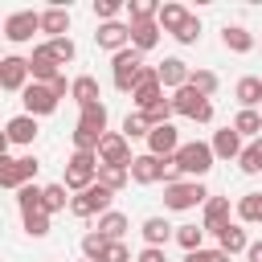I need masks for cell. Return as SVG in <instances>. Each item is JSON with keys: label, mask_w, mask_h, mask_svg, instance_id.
I'll use <instances>...</instances> for the list:
<instances>
[{"label": "cell", "mask_w": 262, "mask_h": 262, "mask_svg": "<svg viewBox=\"0 0 262 262\" xmlns=\"http://www.w3.org/2000/svg\"><path fill=\"white\" fill-rule=\"evenodd\" d=\"M106 139V106L94 102L78 115V131H74V147L78 151H98V143Z\"/></svg>", "instance_id": "1"}, {"label": "cell", "mask_w": 262, "mask_h": 262, "mask_svg": "<svg viewBox=\"0 0 262 262\" xmlns=\"http://www.w3.org/2000/svg\"><path fill=\"white\" fill-rule=\"evenodd\" d=\"M98 176V151H74L70 156V168H66V188H78L86 192Z\"/></svg>", "instance_id": "2"}, {"label": "cell", "mask_w": 262, "mask_h": 262, "mask_svg": "<svg viewBox=\"0 0 262 262\" xmlns=\"http://www.w3.org/2000/svg\"><path fill=\"white\" fill-rule=\"evenodd\" d=\"M172 106H176V115H188V119H196V123H209V119H213V102H209L201 90H192V86H180V90L172 94Z\"/></svg>", "instance_id": "3"}, {"label": "cell", "mask_w": 262, "mask_h": 262, "mask_svg": "<svg viewBox=\"0 0 262 262\" xmlns=\"http://www.w3.org/2000/svg\"><path fill=\"white\" fill-rule=\"evenodd\" d=\"M176 164H180V172H188V176H205V172L213 168V147H209V143H201V139L180 143Z\"/></svg>", "instance_id": "4"}, {"label": "cell", "mask_w": 262, "mask_h": 262, "mask_svg": "<svg viewBox=\"0 0 262 262\" xmlns=\"http://www.w3.org/2000/svg\"><path fill=\"white\" fill-rule=\"evenodd\" d=\"M111 196H115V192H111L106 184H98V180H94L86 192H78V196L70 201V213H74V217H94V213L102 217V213H106V205H111Z\"/></svg>", "instance_id": "5"}, {"label": "cell", "mask_w": 262, "mask_h": 262, "mask_svg": "<svg viewBox=\"0 0 262 262\" xmlns=\"http://www.w3.org/2000/svg\"><path fill=\"white\" fill-rule=\"evenodd\" d=\"M115 86L123 90V94H131L135 90V82H139V74H143V61H139V49H123V53H115Z\"/></svg>", "instance_id": "6"}, {"label": "cell", "mask_w": 262, "mask_h": 262, "mask_svg": "<svg viewBox=\"0 0 262 262\" xmlns=\"http://www.w3.org/2000/svg\"><path fill=\"white\" fill-rule=\"evenodd\" d=\"M33 176H37V160H33V156H25V160L0 156V184H4V188H16V192H20Z\"/></svg>", "instance_id": "7"}, {"label": "cell", "mask_w": 262, "mask_h": 262, "mask_svg": "<svg viewBox=\"0 0 262 262\" xmlns=\"http://www.w3.org/2000/svg\"><path fill=\"white\" fill-rule=\"evenodd\" d=\"M209 192L196 184V180H188V184H168V192H164V205L168 209H176V213H184V209H192V205H201Z\"/></svg>", "instance_id": "8"}, {"label": "cell", "mask_w": 262, "mask_h": 262, "mask_svg": "<svg viewBox=\"0 0 262 262\" xmlns=\"http://www.w3.org/2000/svg\"><path fill=\"white\" fill-rule=\"evenodd\" d=\"M160 86H164V82H160V70H151V66H143V74H139V82H135V90H131V98H135V102H139V106L147 111V106H156V102L164 98V94H160Z\"/></svg>", "instance_id": "9"}, {"label": "cell", "mask_w": 262, "mask_h": 262, "mask_svg": "<svg viewBox=\"0 0 262 262\" xmlns=\"http://www.w3.org/2000/svg\"><path fill=\"white\" fill-rule=\"evenodd\" d=\"M25 106H29L33 119H37V115H53V111H57V94H53V86H45V82L25 86Z\"/></svg>", "instance_id": "10"}, {"label": "cell", "mask_w": 262, "mask_h": 262, "mask_svg": "<svg viewBox=\"0 0 262 262\" xmlns=\"http://www.w3.org/2000/svg\"><path fill=\"white\" fill-rule=\"evenodd\" d=\"M37 29H41V16H37V12H12V16L4 20V37H8L12 45L29 41V37H33Z\"/></svg>", "instance_id": "11"}, {"label": "cell", "mask_w": 262, "mask_h": 262, "mask_svg": "<svg viewBox=\"0 0 262 262\" xmlns=\"http://www.w3.org/2000/svg\"><path fill=\"white\" fill-rule=\"evenodd\" d=\"M57 57L49 53V45H41V49H33V57H29V70H33V82H45V86H53L61 74H57Z\"/></svg>", "instance_id": "12"}, {"label": "cell", "mask_w": 262, "mask_h": 262, "mask_svg": "<svg viewBox=\"0 0 262 262\" xmlns=\"http://www.w3.org/2000/svg\"><path fill=\"white\" fill-rule=\"evenodd\" d=\"M94 41H98L102 49H111V53H123V49H127V41H131V25H119V20H106V25H98V33H94Z\"/></svg>", "instance_id": "13"}, {"label": "cell", "mask_w": 262, "mask_h": 262, "mask_svg": "<svg viewBox=\"0 0 262 262\" xmlns=\"http://www.w3.org/2000/svg\"><path fill=\"white\" fill-rule=\"evenodd\" d=\"M147 151H151V156H160V160L176 156V151H180L176 127H172V123H164V127H151V135H147Z\"/></svg>", "instance_id": "14"}, {"label": "cell", "mask_w": 262, "mask_h": 262, "mask_svg": "<svg viewBox=\"0 0 262 262\" xmlns=\"http://www.w3.org/2000/svg\"><path fill=\"white\" fill-rule=\"evenodd\" d=\"M131 147H127V135H106L102 143H98V164H123V168H131Z\"/></svg>", "instance_id": "15"}, {"label": "cell", "mask_w": 262, "mask_h": 262, "mask_svg": "<svg viewBox=\"0 0 262 262\" xmlns=\"http://www.w3.org/2000/svg\"><path fill=\"white\" fill-rule=\"evenodd\" d=\"M131 180H135V184H156V180H164V160L151 156V151L135 156V160H131Z\"/></svg>", "instance_id": "16"}, {"label": "cell", "mask_w": 262, "mask_h": 262, "mask_svg": "<svg viewBox=\"0 0 262 262\" xmlns=\"http://www.w3.org/2000/svg\"><path fill=\"white\" fill-rule=\"evenodd\" d=\"M29 61L25 57H4L0 61V86L4 90H25V78H29Z\"/></svg>", "instance_id": "17"}, {"label": "cell", "mask_w": 262, "mask_h": 262, "mask_svg": "<svg viewBox=\"0 0 262 262\" xmlns=\"http://www.w3.org/2000/svg\"><path fill=\"white\" fill-rule=\"evenodd\" d=\"M156 70H160V82H164V86H172V90L188 86V78H192V70H188V66L180 61V57H164V61H160Z\"/></svg>", "instance_id": "18"}, {"label": "cell", "mask_w": 262, "mask_h": 262, "mask_svg": "<svg viewBox=\"0 0 262 262\" xmlns=\"http://www.w3.org/2000/svg\"><path fill=\"white\" fill-rule=\"evenodd\" d=\"M4 139H8V143H33V139H37V119H33V115H16V119H8Z\"/></svg>", "instance_id": "19"}, {"label": "cell", "mask_w": 262, "mask_h": 262, "mask_svg": "<svg viewBox=\"0 0 262 262\" xmlns=\"http://www.w3.org/2000/svg\"><path fill=\"white\" fill-rule=\"evenodd\" d=\"M229 225V201L225 196H213V201H205V225L201 229H209V233H221Z\"/></svg>", "instance_id": "20"}, {"label": "cell", "mask_w": 262, "mask_h": 262, "mask_svg": "<svg viewBox=\"0 0 262 262\" xmlns=\"http://www.w3.org/2000/svg\"><path fill=\"white\" fill-rule=\"evenodd\" d=\"M242 151H246V147H242V135H237L233 127H225V131L213 135V156H221V160H233V156H237V160H242Z\"/></svg>", "instance_id": "21"}, {"label": "cell", "mask_w": 262, "mask_h": 262, "mask_svg": "<svg viewBox=\"0 0 262 262\" xmlns=\"http://www.w3.org/2000/svg\"><path fill=\"white\" fill-rule=\"evenodd\" d=\"M156 41H160V20H135V25H131V49L143 53V49H151Z\"/></svg>", "instance_id": "22"}, {"label": "cell", "mask_w": 262, "mask_h": 262, "mask_svg": "<svg viewBox=\"0 0 262 262\" xmlns=\"http://www.w3.org/2000/svg\"><path fill=\"white\" fill-rule=\"evenodd\" d=\"M70 94H74V102L86 111V106H94V102H98V82H94L90 74H82V78H74V82H70Z\"/></svg>", "instance_id": "23"}, {"label": "cell", "mask_w": 262, "mask_h": 262, "mask_svg": "<svg viewBox=\"0 0 262 262\" xmlns=\"http://www.w3.org/2000/svg\"><path fill=\"white\" fill-rule=\"evenodd\" d=\"M184 20H188V12H184L180 4H160V29H164V33L176 37V33L184 29Z\"/></svg>", "instance_id": "24"}, {"label": "cell", "mask_w": 262, "mask_h": 262, "mask_svg": "<svg viewBox=\"0 0 262 262\" xmlns=\"http://www.w3.org/2000/svg\"><path fill=\"white\" fill-rule=\"evenodd\" d=\"M127 176H131V168H123V164H98V184H106L111 192H119L127 184Z\"/></svg>", "instance_id": "25"}, {"label": "cell", "mask_w": 262, "mask_h": 262, "mask_svg": "<svg viewBox=\"0 0 262 262\" xmlns=\"http://www.w3.org/2000/svg\"><path fill=\"white\" fill-rule=\"evenodd\" d=\"M217 237H221V246H217V250H225V254H242V250H250V242H246V229H242V225H225Z\"/></svg>", "instance_id": "26"}, {"label": "cell", "mask_w": 262, "mask_h": 262, "mask_svg": "<svg viewBox=\"0 0 262 262\" xmlns=\"http://www.w3.org/2000/svg\"><path fill=\"white\" fill-rule=\"evenodd\" d=\"M41 29H45L49 37H66V29H70V12H66V8H49V12H41Z\"/></svg>", "instance_id": "27"}, {"label": "cell", "mask_w": 262, "mask_h": 262, "mask_svg": "<svg viewBox=\"0 0 262 262\" xmlns=\"http://www.w3.org/2000/svg\"><path fill=\"white\" fill-rule=\"evenodd\" d=\"M143 237H147V246H156V250H160V246L172 237V225H168L164 217H147V221H143Z\"/></svg>", "instance_id": "28"}, {"label": "cell", "mask_w": 262, "mask_h": 262, "mask_svg": "<svg viewBox=\"0 0 262 262\" xmlns=\"http://www.w3.org/2000/svg\"><path fill=\"white\" fill-rule=\"evenodd\" d=\"M225 49H233V53H250V49H254V37H250L242 25H225Z\"/></svg>", "instance_id": "29"}, {"label": "cell", "mask_w": 262, "mask_h": 262, "mask_svg": "<svg viewBox=\"0 0 262 262\" xmlns=\"http://www.w3.org/2000/svg\"><path fill=\"white\" fill-rule=\"evenodd\" d=\"M16 205H20V213H37V209H45V188L25 184V188L16 192Z\"/></svg>", "instance_id": "30"}, {"label": "cell", "mask_w": 262, "mask_h": 262, "mask_svg": "<svg viewBox=\"0 0 262 262\" xmlns=\"http://www.w3.org/2000/svg\"><path fill=\"white\" fill-rule=\"evenodd\" d=\"M98 233L111 237V242H119V237L127 233V217H123V213H102V217H98Z\"/></svg>", "instance_id": "31"}, {"label": "cell", "mask_w": 262, "mask_h": 262, "mask_svg": "<svg viewBox=\"0 0 262 262\" xmlns=\"http://www.w3.org/2000/svg\"><path fill=\"white\" fill-rule=\"evenodd\" d=\"M237 102L246 111H254V102H262V78H242L237 82Z\"/></svg>", "instance_id": "32"}, {"label": "cell", "mask_w": 262, "mask_h": 262, "mask_svg": "<svg viewBox=\"0 0 262 262\" xmlns=\"http://www.w3.org/2000/svg\"><path fill=\"white\" fill-rule=\"evenodd\" d=\"M106 246H111V237H102V233H98V229H94V233H86V237H82V254H86V258H90V262H102V254H106Z\"/></svg>", "instance_id": "33"}, {"label": "cell", "mask_w": 262, "mask_h": 262, "mask_svg": "<svg viewBox=\"0 0 262 262\" xmlns=\"http://www.w3.org/2000/svg\"><path fill=\"white\" fill-rule=\"evenodd\" d=\"M237 164H242V172H246V176L262 172V135H258V139H254V143L242 151V160H237Z\"/></svg>", "instance_id": "34"}, {"label": "cell", "mask_w": 262, "mask_h": 262, "mask_svg": "<svg viewBox=\"0 0 262 262\" xmlns=\"http://www.w3.org/2000/svg\"><path fill=\"white\" fill-rule=\"evenodd\" d=\"M237 213H242V221H262V192H246L237 201Z\"/></svg>", "instance_id": "35"}, {"label": "cell", "mask_w": 262, "mask_h": 262, "mask_svg": "<svg viewBox=\"0 0 262 262\" xmlns=\"http://www.w3.org/2000/svg\"><path fill=\"white\" fill-rule=\"evenodd\" d=\"M233 131H237V135H258V131H262V115H258V111H242V115L233 119Z\"/></svg>", "instance_id": "36"}, {"label": "cell", "mask_w": 262, "mask_h": 262, "mask_svg": "<svg viewBox=\"0 0 262 262\" xmlns=\"http://www.w3.org/2000/svg\"><path fill=\"white\" fill-rule=\"evenodd\" d=\"M172 111H176V106H172V102H168V98H160V102H156V106H147V111H143V119H147V127H164V123H168V115H172Z\"/></svg>", "instance_id": "37"}, {"label": "cell", "mask_w": 262, "mask_h": 262, "mask_svg": "<svg viewBox=\"0 0 262 262\" xmlns=\"http://www.w3.org/2000/svg\"><path fill=\"white\" fill-rule=\"evenodd\" d=\"M25 229H29V237H45V233H49V213H45V209L25 213Z\"/></svg>", "instance_id": "38"}, {"label": "cell", "mask_w": 262, "mask_h": 262, "mask_svg": "<svg viewBox=\"0 0 262 262\" xmlns=\"http://www.w3.org/2000/svg\"><path fill=\"white\" fill-rule=\"evenodd\" d=\"M188 86H192V90H201V94L209 98V94L217 90V74H209V70H192V78H188Z\"/></svg>", "instance_id": "39"}, {"label": "cell", "mask_w": 262, "mask_h": 262, "mask_svg": "<svg viewBox=\"0 0 262 262\" xmlns=\"http://www.w3.org/2000/svg\"><path fill=\"white\" fill-rule=\"evenodd\" d=\"M201 237H205V229H196V225H180L176 229V242L192 254V250H201Z\"/></svg>", "instance_id": "40"}, {"label": "cell", "mask_w": 262, "mask_h": 262, "mask_svg": "<svg viewBox=\"0 0 262 262\" xmlns=\"http://www.w3.org/2000/svg\"><path fill=\"white\" fill-rule=\"evenodd\" d=\"M66 209V184H45V213Z\"/></svg>", "instance_id": "41"}, {"label": "cell", "mask_w": 262, "mask_h": 262, "mask_svg": "<svg viewBox=\"0 0 262 262\" xmlns=\"http://www.w3.org/2000/svg\"><path fill=\"white\" fill-rule=\"evenodd\" d=\"M123 135H127V139H135V135H151V127H147L143 115H127V119H123Z\"/></svg>", "instance_id": "42"}, {"label": "cell", "mask_w": 262, "mask_h": 262, "mask_svg": "<svg viewBox=\"0 0 262 262\" xmlns=\"http://www.w3.org/2000/svg\"><path fill=\"white\" fill-rule=\"evenodd\" d=\"M49 53H53L57 61H74V41H70V37H53V41H49Z\"/></svg>", "instance_id": "43"}, {"label": "cell", "mask_w": 262, "mask_h": 262, "mask_svg": "<svg viewBox=\"0 0 262 262\" xmlns=\"http://www.w3.org/2000/svg\"><path fill=\"white\" fill-rule=\"evenodd\" d=\"M196 37H201V20H196V16H188V20H184V29L176 33V41H180V45H192Z\"/></svg>", "instance_id": "44"}, {"label": "cell", "mask_w": 262, "mask_h": 262, "mask_svg": "<svg viewBox=\"0 0 262 262\" xmlns=\"http://www.w3.org/2000/svg\"><path fill=\"white\" fill-rule=\"evenodd\" d=\"M184 262H229V254L225 250H192Z\"/></svg>", "instance_id": "45"}, {"label": "cell", "mask_w": 262, "mask_h": 262, "mask_svg": "<svg viewBox=\"0 0 262 262\" xmlns=\"http://www.w3.org/2000/svg\"><path fill=\"white\" fill-rule=\"evenodd\" d=\"M115 12H119V0H94V16H102V25L115 20Z\"/></svg>", "instance_id": "46"}, {"label": "cell", "mask_w": 262, "mask_h": 262, "mask_svg": "<svg viewBox=\"0 0 262 262\" xmlns=\"http://www.w3.org/2000/svg\"><path fill=\"white\" fill-rule=\"evenodd\" d=\"M102 262H131V254H127V246H123V242H111V246H106V254H102Z\"/></svg>", "instance_id": "47"}, {"label": "cell", "mask_w": 262, "mask_h": 262, "mask_svg": "<svg viewBox=\"0 0 262 262\" xmlns=\"http://www.w3.org/2000/svg\"><path fill=\"white\" fill-rule=\"evenodd\" d=\"M164 184H180V164H176V156L164 160Z\"/></svg>", "instance_id": "48"}, {"label": "cell", "mask_w": 262, "mask_h": 262, "mask_svg": "<svg viewBox=\"0 0 262 262\" xmlns=\"http://www.w3.org/2000/svg\"><path fill=\"white\" fill-rule=\"evenodd\" d=\"M139 262H164V250H156V246H147V250L139 254Z\"/></svg>", "instance_id": "49"}, {"label": "cell", "mask_w": 262, "mask_h": 262, "mask_svg": "<svg viewBox=\"0 0 262 262\" xmlns=\"http://www.w3.org/2000/svg\"><path fill=\"white\" fill-rule=\"evenodd\" d=\"M246 258H250V262H262V242H254V246L246 250Z\"/></svg>", "instance_id": "50"}, {"label": "cell", "mask_w": 262, "mask_h": 262, "mask_svg": "<svg viewBox=\"0 0 262 262\" xmlns=\"http://www.w3.org/2000/svg\"><path fill=\"white\" fill-rule=\"evenodd\" d=\"M82 262H90V258H82Z\"/></svg>", "instance_id": "51"}]
</instances>
